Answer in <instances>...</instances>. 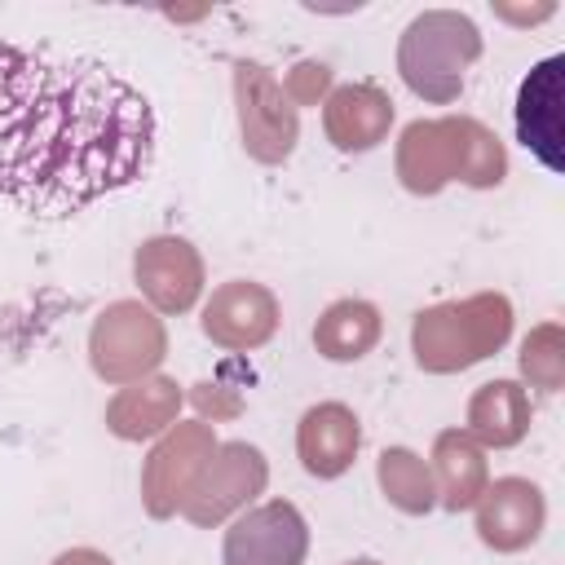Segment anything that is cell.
I'll use <instances>...</instances> for the list:
<instances>
[{"label":"cell","instance_id":"obj_1","mask_svg":"<svg viewBox=\"0 0 565 565\" xmlns=\"http://www.w3.org/2000/svg\"><path fill=\"white\" fill-rule=\"evenodd\" d=\"M154 141L146 93L115 66L0 35V199L66 221L137 185Z\"/></svg>","mask_w":565,"mask_h":565},{"label":"cell","instance_id":"obj_2","mask_svg":"<svg viewBox=\"0 0 565 565\" xmlns=\"http://www.w3.org/2000/svg\"><path fill=\"white\" fill-rule=\"evenodd\" d=\"M512 335V300L503 291H477L463 300H441L415 313L411 349L415 362L433 375H455L490 353H499Z\"/></svg>","mask_w":565,"mask_h":565},{"label":"cell","instance_id":"obj_3","mask_svg":"<svg viewBox=\"0 0 565 565\" xmlns=\"http://www.w3.org/2000/svg\"><path fill=\"white\" fill-rule=\"evenodd\" d=\"M481 57V31L459 9H424L406 22L397 40V75L406 88L433 106H446L463 93L468 66Z\"/></svg>","mask_w":565,"mask_h":565},{"label":"cell","instance_id":"obj_4","mask_svg":"<svg viewBox=\"0 0 565 565\" xmlns=\"http://www.w3.org/2000/svg\"><path fill=\"white\" fill-rule=\"evenodd\" d=\"M168 358L163 318L141 300H115L93 318L88 362L106 384H137Z\"/></svg>","mask_w":565,"mask_h":565},{"label":"cell","instance_id":"obj_5","mask_svg":"<svg viewBox=\"0 0 565 565\" xmlns=\"http://www.w3.org/2000/svg\"><path fill=\"white\" fill-rule=\"evenodd\" d=\"M234 102H238L243 150L256 163L291 159L296 137H300V110L291 106L282 84L260 62H234Z\"/></svg>","mask_w":565,"mask_h":565},{"label":"cell","instance_id":"obj_6","mask_svg":"<svg viewBox=\"0 0 565 565\" xmlns=\"http://www.w3.org/2000/svg\"><path fill=\"white\" fill-rule=\"evenodd\" d=\"M269 481V463L247 441H216L212 459L203 463L199 481L181 499V516L194 525H221L238 508H247Z\"/></svg>","mask_w":565,"mask_h":565},{"label":"cell","instance_id":"obj_7","mask_svg":"<svg viewBox=\"0 0 565 565\" xmlns=\"http://www.w3.org/2000/svg\"><path fill=\"white\" fill-rule=\"evenodd\" d=\"M212 450H216V437H212V428L203 419L172 424L154 441V450L141 463V503H146V512L154 521L181 512V499L199 481V472L212 459Z\"/></svg>","mask_w":565,"mask_h":565},{"label":"cell","instance_id":"obj_8","mask_svg":"<svg viewBox=\"0 0 565 565\" xmlns=\"http://www.w3.org/2000/svg\"><path fill=\"white\" fill-rule=\"evenodd\" d=\"M309 556V525L296 503L269 499L247 508L230 530L221 561L225 565H305Z\"/></svg>","mask_w":565,"mask_h":565},{"label":"cell","instance_id":"obj_9","mask_svg":"<svg viewBox=\"0 0 565 565\" xmlns=\"http://www.w3.org/2000/svg\"><path fill=\"white\" fill-rule=\"evenodd\" d=\"M132 278L154 313H185L203 296V256L190 238L154 234L132 256Z\"/></svg>","mask_w":565,"mask_h":565},{"label":"cell","instance_id":"obj_10","mask_svg":"<svg viewBox=\"0 0 565 565\" xmlns=\"http://www.w3.org/2000/svg\"><path fill=\"white\" fill-rule=\"evenodd\" d=\"M274 331H278V300L269 287H260L252 278L221 282L212 291V300L203 305V335L230 353L260 349Z\"/></svg>","mask_w":565,"mask_h":565},{"label":"cell","instance_id":"obj_11","mask_svg":"<svg viewBox=\"0 0 565 565\" xmlns=\"http://www.w3.org/2000/svg\"><path fill=\"white\" fill-rule=\"evenodd\" d=\"M547 521V499L530 477H499L477 499V539L494 552H525Z\"/></svg>","mask_w":565,"mask_h":565},{"label":"cell","instance_id":"obj_12","mask_svg":"<svg viewBox=\"0 0 565 565\" xmlns=\"http://www.w3.org/2000/svg\"><path fill=\"white\" fill-rule=\"evenodd\" d=\"M561 71H565V57L552 53L516 88V137L552 172L565 168V154H561Z\"/></svg>","mask_w":565,"mask_h":565},{"label":"cell","instance_id":"obj_13","mask_svg":"<svg viewBox=\"0 0 565 565\" xmlns=\"http://www.w3.org/2000/svg\"><path fill=\"white\" fill-rule=\"evenodd\" d=\"M322 128L344 154L375 150L393 128V97L380 84H340L322 102Z\"/></svg>","mask_w":565,"mask_h":565},{"label":"cell","instance_id":"obj_14","mask_svg":"<svg viewBox=\"0 0 565 565\" xmlns=\"http://www.w3.org/2000/svg\"><path fill=\"white\" fill-rule=\"evenodd\" d=\"M358 446H362V424L344 402H318L300 415L296 455L309 477L331 481V477L349 472L358 459Z\"/></svg>","mask_w":565,"mask_h":565},{"label":"cell","instance_id":"obj_15","mask_svg":"<svg viewBox=\"0 0 565 565\" xmlns=\"http://www.w3.org/2000/svg\"><path fill=\"white\" fill-rule=\"evenodd\" d=\"M397 181L411 194H437L459 181L455 124L446 119H411L397 137Z\"/></svg>","mask_w":565,"mask_h":565},{"label":"cell","instance_id":"obj_16","mask_svg":"<svg viewBox=\"0 0 565 565\" xmlns=\"http://www.w3.org/2000/svg\"><path fill=\"white\" fill-rule=\"evenodd\" d=\"M181 415V388L168 375H146L137 384H124L106 406V428L124 441L163 437Z\"/></svg>","mask_w":565,"mask_h":565},{"label":"cell","instance_id":"obj_17","mask_svg":"<svg viewBox=\"0 0 565 565\" xmlns=\"http://www.w3.org/2000/svg\"><path fill=\"white\" fill-rule=\"evenodd\" d=\"M433 486H437V503L446 512H468L477 508L481 490L490 486V468L481 446L463 433V428H446L433 441Z\"/></svg>","mask_w":565,"mask_h":565},{"label":"cell","instance_id":"obj_18","mask_svg":"<svg viewBox=\"0 0 565 565\" xmlns=\"http://www.w3.org/2000/svg\"><path fill=\"white\" fill-rule=\"evenodd\" d=\"M477 446H494L508 450L516 441H525L530 433V397L516 380H490L472 393L468 402V428H463Z\"/></svg>","mask_w":565,"mask_h":565},{"label":"cell","instance_id":"obj_19","mask_svg":"<svg viewBox=\"0 0 565 565\" xmlns=\"http://www.w3.org/2000/svg\"><path fill=\"white\" fill-rule=\"evenodd\" d=\"M380 309L371 300H358V296H344V300H331L313 327V349L327 358V362H358L366 358L375 344H380Z\"/></svg>","mask_w":565,"mask_h":565},{"label":"cell","instance_id":"obj_20","mask_svg":"<svg viewBox=\"0 0 565 565\" xmlns=\"http://www.w3.org/2000/svg\"><path fill=\"white\" fill-rule=\"evenodd\" d=\"M375 477H380L384 499H388L397 512H406V516H424L428 508H437L433 468H428L415 450H406V446H388V450H380Z\"/></svg>","mask_w":565,"mask_h":565},{"label":"cell","instance_id":"obj_21","mask_svg":"<svg viewBox=\"0 0 565 565\" xmlns=\"http://www.w3.org/2000/svg\"><path fill=\"white\" fill-rule=\"evenodd\" d=\"M455 124V150H459V181L472 190H490L508 177V150L503 141L472 115H450Z\"/></svg>","mask_w":565,"mask_h":565},{"label":"cell","instance_id":"obj_22","mask_svg":"<svg viewBox=\"0 0 565 565\" xmlns=\"http://www.w3.org/2000/svg\"><path fill=\"white\" fill-rule=\"evenodd\" d=\"M521 375L543 388V393H556L565 384V331L561 322H539L525 340H521Z\"/></svg>","mask_w":565,"mask_h":565},{"label":"cell","instance_id":"obj_23","mask_svg":"<svg viewBox=\"0 0 565 565\" xmlns=\"http://www.w3.org/2000/svg\"><path fill=\"white\" fill-rule=\"evenodd\" d=\"M282 93L291 97V106H313V102H327L331 93V66L327 62H296L282 79Z\"/></svg>","mask_w":565,"mask_h":565},{"label":"cell","instance_id":"obj_24","mask_svg":"<svg viewBox=\"0 0 565 565\" xmlns=\"http://www.w3.org/2000/svg\"><path fill=\"white\" fill-rule=\"evenodd\" d=\"M194 406L203 411V415H212V419H221V415H238V397H225L221 393V384H199L194 388Z\"/></svg>","mask_w":565,"mask_h":565},{"label":"cell","instance_id":"obj_25","mask_svg":"<svg viewBox=\"0 0 565 565\" xmlns=\"http://www.w3.org/2000/svg\"><path fill=\"white\" fill-rule=\"evenodd\" d=\"M49 565H115V561L106 552H97V547H71V552L53 556Z\"/></svg>","mask_w":565,"mask_h":565},{"label":"cell","instance_id":"obj_26","mask_svg":"<svg viewBox=\"0 0 565 565\" xmlns=\"http://www.w3.org/2000/svg\"><path fill=\"white\" fill-rule=\"evenodd\" d=\"M494 13L508 18V22H543V18H552V4H539V9H503V4H494Z\"/></svg>","mask_w":565,"mask_h":565},{"label":"cell","instance_id":"obj_27","mask_svg":"<svg viewBox=\"0 0 565 565\" xmlns=\"http://www.w3.org/2000/svg\"><path fill=\"white\" fill-rule=\"evenodd\" d=\"M344 565H380V561H371V556H358V561H344Z\"/></svg>","mask_w":565,"mask_h":565}]
</instances>
